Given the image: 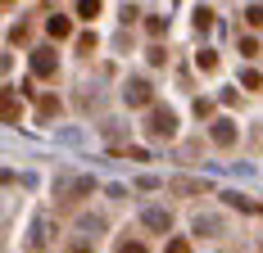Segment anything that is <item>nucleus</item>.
<instances>
[{
  "label": "nucleus",
  "instance_id": "nucleus-1",
  "mask_svg": "<svg viewBox=\"0 0 263 253\" xmlns=\"http://www.w3.org/2000/svg\"><path fill=\"white\" fill-rule=\"evenodd\" d=\"M145 136H150V140H173V136H177V113H173L168 104H150Z\"/></svg>",
  "mask_w": 263,
  "mask_h": 253
},
{
  "label": "nucleus",
  "instance_id": "nucleus-2",
  "mask_svg": "<svg viewBox=\"0 0 263 253\" xmlns=\"http://www.w3.org/2000/svg\"><path fill=\"white\" fill-rule=\"evenodd\" d=\"M123 100H127L132 109H150V104H155V86H150L145 77H132L127 86H123Z\"/></svg>",
  "mask_w": 263,
  "mask_h": 253
},
{
  "label": "nucleus",
  "instance_id": "nucleus-3",
  "mask_svg": "<svg viewBox=\"0 0 263 253\" xmlns=\"http://www.w3.org/2000/svg\"><path fill=\"white\" fill-rule=\"evenodd\" d=\"M141 226L155 230V235H168V230H173V213H163V208H145V213H141Z\"/></svg>",
  "mask_w": 263,
  "mask_h": 253
},
{
  "label": "nucleus",
  "instance_id": "nucleus-4",
  "mask_svg": "<svg viewBox=\"0 0 263 253\" xmlns=\"http://www.w3.org/2000/svg\"><path fill=\"white\" fill-rule=\"evenodd\" d=\"M54 68H59L54 50H50V46H36V50H32V73H36V77H54Z\"/></svg>",
  "mask_w": 263,
  "mask_h": 253
},
{
  "label": "nucleus",
  "instance_id": "nucleus-5",
  "mask_svg": "<svg viewBox=\"0 0 263 253\" xmlns=\"http://www.w3.org/2000/svg\"><path fill=\"white\" fill-rule=\"evenodd\" d=\"M213 131H209V136H213V145H222V150H227V145H236V122H232V118H213Z\"/></svg>",
  "mask_w": 263,
  "mask_h": 253
},
{
  "label": "nucleus",
  "instance_id": "nucleus-6",
  "mask_svg": "<svg viewBox=\"0 0 263 253\" xmlns=\"http://www.w3.org/2000/svg\"><path fill=\"white\" fill-rule=\"evenodd\" d=\"M91 190H96V181H68V185H59V199L64 203H82V195H91Z\"/></svg>",
  "mask_w": 263,
  "mask_h": 253
},
{
  "label": "nucleus",
  "instance_id": "nucleus-7",
  "mask_svg": "<svg viewBox=\"0 0 263 253\" xmlns=\"http://www.w3.org/2000/svg\"><path fill=\"white\" fill-rule=\"evenodd\" d=\"M18 118H23L18 95H14V91H0V122H18Z\"/></svg>",
  "mask_w": 263,
  "mask_h": 253
},
{
  "label": "nucleus",
  "instance_id": "nucleus-8",
  "mask_svg": "<svg viewBox=\"0 0 263 253\" xmlns=\"http://www.w3.org/2000/svg\"><path fill=\"white\" fill-rule=\"evenodd\" d=\"M46 32H50L54 41H64V36H73V18L68 14H54L50 23H46Z\"/></svg>",
  "mask_w": 263,
  "mask_h": 253
},
{
  "label": "nucleus",
  "instance_id": "nucleus-9",
  "mask_svg": "<svg viewBox=\"0 0 263 253\" xmlns=\"http://www.w3.org/2000/svg\"><path fill=\"white\" fill-rule=\"evenodd\" d=\"M204 181H173V195H204Z\"/></svg>",
  "mask_w": 263,
  "mask_h": 253
},
{
  "label": "nucleus",
  "instance_id": "nucleus-10",
  "mask_svg": "<svg viewBox=\"0 0 263 253\" xmlns=\"http://www.w3.org/2000/svg\"><path fill=\"white\" fill-rule=\"evenodd\" d=\"M209 27H213V9L200 5V9H195V32H209Z\"/></svg>",
  "mask_w": 263,
  "mask_h": 253
},
{
  "label": "nucleus",
  "instance_id": "nucleus-11",
  "mask_svg": "<svg viewBox=\"0 0 263 253\" xmlns=\"http://www.w3.org/2000/svg\"><path fill=\"white\" fill-rule=\"evenodd\" d=\"M222 199L232 203V208H245V213H250V208H259V203H254V199H245V195H240V190H227V195H222Z\"/></svg>",
  "mask_w": 263,
  "mask_h": 253
},
{
  "label": "nucleus",
  "instance_id": "nucleus-12",
  "mask_svg": "<svg viewBox=\"0 0 263 253\" xmlns=\"http://www.w3.org/2000/svg\"><path fill=\"white\" fill-rule=\"evenodd\" d=\"M240 86H245V91H259V86H263V77L254 73V68H245V73H240Z\"/></svg>",
  "mask_w": 263,
  "mask_h": 253
},
{
  "label": "nucleus",
  "instance_id": "nucleus-13",
  "mask_svg": "<svg viewBox=\"0 0 263 253\" xmlns=\"http://www.w3.org/2000/svg\"><path fill=\"white\" fill-rule=\"evenodd\" d=\"M195 64H200L204 73H213V68H218V54H213V50H200V54H195Z\"/></svg>",
  "mask_w": 263,
  "mask_h": 253
},
{
  "label": "nucleus",
  "instance_id": "nucleus-14",
  "mask_svg": "<svg viewBox=\"0 0 263 253\" xmlns=\"http://www.w3.org/2000/svg\"><path fill=\"white\" fill-rule=\"evenodd\" d=\"M78 14L82 18H96L100 14V0H78Z\"/></svg>",
  "mask_w": 263,
  "mask_h": 253
},
{
  "label": "nucleus",
  "instance_id": "nucleus-15",
  "mask_svg": "<svg viewBox=\"0 0 263 253\" xmlns=\"http://www.w3.org/2000/svg\"><path fill=\"white\" fill-rule=\"evenodd\" d=\"M240 54H245V59H254V54H259V41H254V36H245V32H240Z\"/></svg>",
  "mask_w": 263,
  "mask_h": 253
},
{
  "label": "nucleus",
  "instance_id": "nucleus-16",
  "mask_svg": "<svg viewBox=\"0 0 263 253\" xmlns=\"http://www.w3.org/2000/svg\"><path fill=\"white\" fill-rule=\"evenodd\" d=\"M245 23H250V27H263V5H250V9H245Z\"/></svg>",
  "mask_w": 263,
  "mask_h": 253
},
{
  "label": "nucleus",
  "instance_id": "nucleus-17",
  "mask_svg": "<svg viewBox=\"0 0 263 253\" xmlns=\"http://www.w3.org/2000/svg\"><path fill=\"white\" fill-rule=\"evenodd\" d=\"M118 253H150V249H145L141 240H123V244H118Z\"/></svg>",
  "mask_w": 263,
  "mask_h": 253
},
{
  "label": "nucleus",
  "instance_id": "nucleus-18",
  "mask_svg": "<svg viewBox=\"0 0 263 253\" xmlns=\"http://www.w3.org/2000/svg\"><path fill=\"white\" fill-rule=\"evenodd\" d=\"M59 113V100H41V118H54Z\"/></svg>",
  "mask_w": 263,
  "mask_h": 253
},
{
  "label": "nucleus",
  "instance_id": "nucleus-19",
  "mask_svg": "<svg viewBox=\"0 0 263 253\" xmlns=\"http://www.w3.org/2000/svg\"><path fill=\"white\" fill-rule=\"evenodd\" d=\"M168 253H191V244L186 240H168Z\"/></svg>",
  "mask_w": 263,
  "mask_h": 253
},
{
  "label": "nucleus",
  "instance_id": "nucleus-20",
  "mask_svg": "<svg viewBox=\"0 0 263 253\" xmlns=\"http://www.w3.org/2000/svg\"><path fill=\"white\" fill-rule=\"evenodd\" d=\"M0 5H9V0H0Z\"/></svg>",
  "mask_w": 263,
  "mask_h": 253
}]
</instances>
